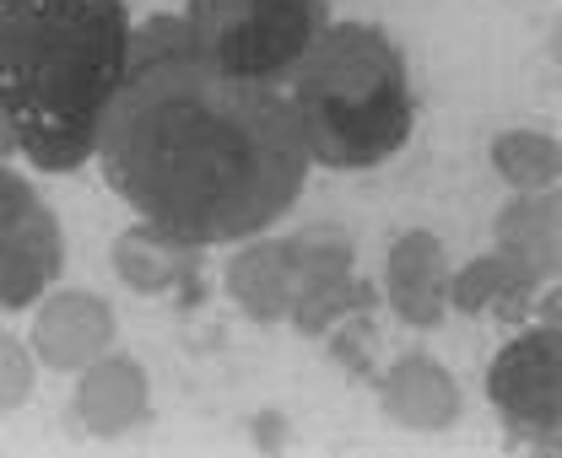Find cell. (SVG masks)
I'll return each instance as SVG.
<instances>
[{
	"mask_svg": "<svg viewBox=\"0 0 562 458\" xmlns=\"http://www.w3.org/2000/svg\"><path fill=\"white\" fill-rule=\"evenodd\" d=\"M98 157L114 195L195 249L266 232L308 179L292 103L271 81L211 70L179 22L140 33L103 108Z\"/></svg>",
	"mask_w": 562,
	"mask_h": 458,
	"instance_id": "6da1fadb",
	"label": "cell"
},
{
	"mask_svg": "<svg viewBox=\"0 0 562 458\" xmlns=\"http://www.w3.org/2000/svg\"><path fill=\"white\" fill-rule=\"evenodd\" d=\"M125 60V0H0V119L33 168L76 173L98 151Z\"/></svg>",
	"mask_w": 562,
	"mask_h": 458,
	"instance_id": "7a4b0ae2",
	"label": "cell"
},
{
	"mask_svg": "<svg viewBox=\"0 0 562 458\" xmlns=\"http://www.w3.org/2000/svg\"><path fill=\"white\" fill-rule=\"evenodd\" d=\"M292 114L308 162L379 168L417 125V98L401 49L373 22H336L292 66Z\"/></svg>",
	"mask_w": 562,
	"mask_h": 458,
	"instance_id": "3957f363",
	"label": "cell"
},
{
	"mask_svg": "<svg viewBox=\"0 0 562 458\" xmlns=\"http://www.w3.org/2000/svg\"><path fill=\"white\" fill-rule=\"evenodd\" d=\"M184 27L211 70L277 87L330 27V0H190Z\"/></svg>",
	"mask_w": 562,
	"mask_h": 458,
	"instance_id": "277c9868",
	"label": "cell"
},
{
	"mask_svg": "<svg viewBox=\"0 0 562 458\" xmlns=\"http://www.w3.org/2000/svg\"><path fill=\"white\" fill-rule=\"evenodd\" d=\"M487 393L514 437H525L536 448H558V426H562L558 313H547L541 329H530V334H519L514 345L497 351V362L487 367Z\"/></svg>",
	"mask_w": 562,
	"mask_h": 458,
	"instance_id": "5b68a950",
	"label": "cell"
},
{
	"mask_svg": "<svg viewBox=\"0 0 562 458\" xmlns=\"http://www.w3.org/2000/svg\"><path fill=\"white\" fill-rule=\"evenodd\" d=\"M60 264H66V238L55 210L22 173L0 168V308L11 313L33 308L55 286Z\"/></svg>",
	"mask_w": 562,
	"mask_h": 458,
	"instance_id": "8992f818",
	"label": "cell"
},
{
	"mask_svg": "<svg viewBox=\"0 0 562 458\" xmlns=\"http://www.w3.org/2000/svg\"><path fill=\"white\" fill-rule=\"evenodd\" d=\"M286 243V260H292V324L303 334H325L351 313H368L373 308V286L351 275V232L347 227H303Z\"/></svg>",
	"mask_w": 562,
	"mask_h": 458,
	"instance_id": "52a82bcc",
	"label": "cell"
},
{
	"mask_svg": "<svg viewBox=\"0 0 562 458\" xmlns=\"http://www.w3.org/2000/svg\"><path fill=\"white\" fill-rule=\"evenodd\" d=\"M114 345V313L103 297L92 291H55L44 308H38V324H33V356L55 373H76L87 362H98L103 351Z\"/></svg>",
	"mask_w": 562,
	"mask_h": 458,
	"instance_id": "ba28073f",
	"label": "cell"
},
{
	"mask_svg": "<svg viewBox=\"0 0 562 458\" xmlns=\"http://www.w3.org/2000/svg\"><path fill=\"white\" fill-rule=\"evenodd\" d=\"M384 291L395 302V313L412 329H438L449 313V260L443 243L432 232H406L390 249V270H384Z\"/></svg>",
	"mask_w": 562,
	"mask_h": 458,
	"instance_id": "9c48e42d",
	"label": "cell"
},
{
	"mask_svg": "<svg viewBox=\"0 0 562 458\" xmlns=\"http://www.w3.org/2000/svg\"><path fill=\"white\" fill-rule=\"evenodd\" d=\"M562 205L558 190H525L514 205L497 210L492 238H497V260H508L519 275H530L536 286L558 275L562 254Z\"/></svg>",
	"mask_w": 562,
	"mask_h": 458,
	"instance_id": "30bf717a",
	"label": "cell"
},
{
	"mask_svg": "<svg viewBox=\"0 0 562 458\" xmlns=\"http://www.w3.org/2000/svg\"><path fill=\"white\" fill-rule=\"evenodd\" d=\"M114 270H120V280L131 291H184V297H201V249L184 243V238H168L151 221L120 232Z\"/></svg>",
	"mask_w": 562,
	"mask_h": 458,
	"instance_id": "8fae6325",
	"label": "cell"
},
{
	"mask_svg": "<svg viewBox=\"0 0 562 458\" xmlns=\"http://www.w3.org/2000/svg\"><path fill=\"white\" fill-rule=\"evenodd\" d=\"M76 415L98 437H120V432L140 426L146 421V373H140V362L109 356V351L98 362H87V378L76 389Z\"/></svg>",
	"mask_w": 562,
	"mask_h": 458,
	"instance_id": "7c38bea8",
	"label": "cell"
},
{
	"mask_svg": "<svg viewBox=\"0 0 562 458\" xmlns=\"http://www.w3.org/2000/svg\"><path fill=\"white\" fill-rule=\"evenodd\" d=\"M379 399H384V410H390L401 426H412V432H443V426L460 421V389H454V378H449L432 356H401V362L384 373Z\"/></svg>",
	"mask_w": 562,
	"mask_h": 458,
	"instance_id": "4fadbf2b",
	"label": "cell"
},
{
	"mask_svg": "<svg viewBox=\"0 0 562 458\" xmlns=\"http://www.w3.org/2000/svg\"><path fill=\"white\" fill-rule=\"evenodd\" d=\"M227 291L233 302L260 319V324H277L292 313V260H286V243L266 238L255 249H244L238 260L227 264Z\"/></svg>",
	"mask_w": 562,
	"mask_h": 458,
	"instance_id": "5bb4252c",
	"label": "cell"
},
{
	"mask_svg": "<svg viewBox=\"0 0 562 458\" xmlns=\"http://www.w3.org/2000/svg\"><path fill=\"white\" fill-rule=\"evenodd\" d=\"M530 297H536V280L530 275H519L508 260H476L465 264L460 275H449V302L460 308V313H503V319H519L525 308H530Z\"/></svg>",
	"mask_w": 562,
	"mask_h": 458,
	"instance_id": "9a60e30c",
	"label": "cell"
},
{
	"mask_svg": "<svg viewBox=\"0 0 562 458\" xmlns=\"http://www.w3.org/2000/svg\"><path fill=\"white\" fill-rule=\"evenodd\" d=\"M492 168L514 190H558L562 146L541 130H508L492 140Z\"/></svg>",
	"mask_w": 562,
	"mask_h": 458,
	"instance_id": "2e32d148",
	"label": "cell"
},
{
	"mask_svg": "<svg viewBox=\"0 0 562 458\" xmlns=\"http://www.w3.org/2000/svg\"><path fill=\"white\" fill-rule=\"evenodd\" d=\"M33 393V356L22 340L0 334V410H16Z\"/></svg>",
	"mask_w": 562,
	"mask_h": 458,
	"instance_id": "e0dca14e",
	"label": "cell"
},
{
	"mask_svg": "<svg viewBox=\"0 0 562 458\" xmlns=\"http://www.w3.org/2000/svg\"><path fill=\"white\" fill-rule=\"evenodd\" d=\"M5 151H16V140H11V130H5V119H0V157Z\"/></svg>",
	"mask_w": 562,
	"mask_h": 458,
	"instance_id": "ac0fdd59",
	"label": "cell"
}]
</instances>
